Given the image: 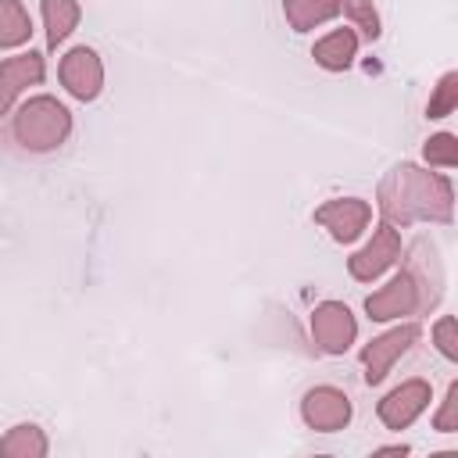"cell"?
Returning a JSON list of instances; mask_svg holds the SVG:
<instances>
[{
  "mask_svg": "<svg viewBox=\"0 0 458 458\" xmlns=\"http://www.w3.org/2000/svg\"><path fill=\"white\" fill-rule=\"evenodd\" d=\"M379 215L390 225H411V222H444L454 218V186L440 172H426L411 161L394 165L379 179L376 193Z\"/></svg>",
  "mask_w": 458,
  "mask_h": 458,
  "instance_id": "obj_1",
  "label": "cell"
},
{
  "mask_svg": "<svg viewBox=\"0 0 458 458\" xmlns=\"http://www.w3.org/2000/svg\"><path fill=\"white\" fill-rule=\"evenodd\" d=\"M444 297V265L433 250V243L419 240L404 261V268L379 286L376 293L365 297V311L372 322H394L404 315H419L437 308Z\"/></svg>",
  "mask_w": 458,
  "mask_h": 458,
  "instance_id": "obj_2",
  "label": "cell"
},
{
  "mask_svg": "<svg viewBox=\"0 0 458 458\" xmlns=\"http://www.w3.org/2000/svg\"><path fill=\"white\" fill-rule=\"evenodd\" d=\"M72 132V111L50 97V93H39V97H29L18 111H14V122H11V136L18 147L32 150V154H47V150H57Z\"/></svg>",
  "mask_w": 458,
  "mask_h": 458,
  "instance_id": "obj_3",
  "label": "cell"
},
{
  "mask_svg": "<svg viewBox=\"0 0 458 458\" xmlns=\"http://www.w3.org/2000/svg\"><path fill=\"white\" fill-rule=\"evenodd\" d=\"M419 336H422V326H419V322H401V326H394V329L372 336V340L361 347V354H358L361 365H365V383H369V386H379V383L390 376L394 361L404 358V354L419 344Z\"/></svg>",
  "mask_w": 458,
  "mask_h": 458,
  "instance_id": "obj_4",
  "label": "cell"
},
{
  "mask_svg": "<svg viewBox=\"0 0 458 458\" xmlns=\"http://www.w3.org/2000/svg\"><path fill=\"white\" fill-rule=\"evenodd\" d=\"M397 258H401V233H397V225L379 222L376 233H372V240L347 258V272L358 283H376Z\"/></svg>",
  "mask_w": 458,
  "mask_h": 458,
  "instance_id": "obj_5",
  "label": "cell"
},
{
  "mask_svg": "<svg viewBox=\"0 0 458 458\" xmlns=\"http://www.w3.org/2000/svg\"><path fill=\"white\" fill-rule=\"evenodd\" d=\"M311 336L322 354H344L358 336V318L344 301H322L311 311Z\"/></svg>",
  "mask_w": 458,
  "mask_h": 458,
  "instance_id": "obj_6",
  "label": "cell"
},
{
  "mask_svg": "<svg viewBox=\"0 0 458 458\" xmlns=\"http://www.w3.org/2000/svg\"><path fill=\"white\" fill-rule=\"evenodd\" d=\"M429 401H433L429 383H426L422 376H411V379H404L401 386H394V390L376 404V415H379V422H383L386 429L401 433V429H408V426L429 408Z\"/></svg>",
  "mask_w": 458,
  "mask_h": 458,
  "instance_id": "obj_7",
  "label": "cell"
},
{
  "mask_svg": "<svg viewBox=\"0 0 458 458\" xmlns=\"http://www.w3.org/2000/svg\"><path fill=\"white\" fill-rule=\"evenodd\" d=\"M354 408H351V397L340 390V386H311L304 397H301V419L308 429L315 433H336L351 422Z\"/></svg>",
  "mask_w": 458,
  "mask_h": 458,
  "instance_id": "obj_8",
  "label": "cell"
},
{
  "mask_svg": "<svg viewBox=\"0 0 458 458\" xmlns=\"http://www.w3.org/2000/svg\"><path fill=\"white\" fill-rule=\"evenodd\" d=\"M57 79L75 100H97L104 89V61L93 47H72L57 64Z\"/></svg>",
  "mask_w": 458,
  "mask_h": 458,
  "instance_id": "obj_9",
  "label": "cell"
},
{
  "mask_svg": "<svg viewBox=\"0 0 458 458\" xmlns=\"http://www.w3.org/2000/svg\"><path fill=\"white\" fill-rule=\"evenodd\" d=\"M315 222L336 243H354L372 222V204L361 200V197H333V200L315 208Z\"/></svg>",
  "mask_w": 458,
  "mask_h": 458,
  "instance_id": "obj_10",
  "label": "cell"
},
{
  "mask_svg": "<svg viewBox=\"0 0 458 458\" xmlns=\"http://www.w3.org/2000/svg\"><path fill=\"white\" fill-rule=\"evenodd\" d=\"M43 75H47V64H43V54L36 50L4 57L0 61V114H7L29 86H39Z\"/></svg>",
  "mask_w": 458,
  "mask_h": 458,
  "instance_id": "obj_11",
  "label": "cell"
},
{
  "mask_svg": "<svg viewBox=\"0 0 458 458\" xmlns=\"http://www.w3.org/2000/svg\"><path fill=\"white\" fill-rule=\"evenodd\" d=\"M311 57H315V64L326 68V72H344V68H351L354 57H358V32H354L351 25L326 32L322 39H315Z\"/></svg>",
  "mask_w": 458,
  "mask_h": 458,
  "instance_id": "obj_12",
  "label": "cell"
},
{
  "mask_svg": "<svg viewBox=\"0 0 458 458\" xmlns=\"http://www.w3.org/2000/svg\"><path fill=\"white\" fill-rule=\"evenodd\" d=\"M50 440L36 422H18L0 437V458H47Z\"/></svg>",
  "mask_w": 458,
  "mask_h": 458,
  "instance_id": "obj_13",
  "label": "cell"
},
{
  "mask_svg": "<svg viewBox=\"0 0 458 458\" xmlns=\"http://www.w3.org/2000/svg\"><path fill=\"white\" fill-rule=\"evenodd\" d=\"M39 11H43L47 47H50V50H57V47L75 32V25H79V18H82L79 0H43Z\"/></svg>",
  "mask_w": 458,
  "mask_h": 458,
  "instance_id": "obj_14",
  "label": "cell"
},
{
  "mask_svg": "<svg viewBox=\"0 0 458 458\" xmlns=\"http://www.w3.org/2000/svg\"><path fill=\"white\" fill-rule=\"evenodd\" d=\"M340 7L344 0H283V14L293 32H311L322 21H333Z\"/></svg>",
  "mask_w": 458,
  "mask_h": 458,
  "instance_id": "obj_15",
  "label": "cell"
},
{
  "mask_svg": "<svg viewBox=\"0 0 458 458\" xmlns=\"http://www.w3.org/2000/svg\"><path fill=\"white\" fill-rule=\"evenodd\" d=\"M32 36V18L21 0H0V50H14L29 43Z\"/></svg>",
  "mask_w": 458,
  "mask_h": 458,
  "instance_id": "obj_16",
  "label": "cell"
},
{
  "mask_svg": "<svg viewBox=\"0 0 458 458\" xmlns=\"http://www.w3.org/2000/svg\"><path fill=\"white\" fill-rule=\"evenodd\" d=\"M454 107H458V72H444L440 82H437V89L429 93L426 118H447Z\"/></svg>",
  "mask_w": 458,
  "mask_h": 458,
  "instance_id": "obj_17",
  "label": "cell"
},
{
  "mask_svg": "<svg viewBox=\"0 0 458 458\" xmlns=\"http://www.w3.org/2000/svg\"><path fill=\"white\" fill-rule=\"evenodd\" d=\"M422 157L426 165H437V168H454L458 165V136L454 132H437L422 143Z\"/></svg>",
  "mask_w": 458,
  "mask_h": 458,
  "instance_id": "obj_18",
  "label": "cell"
},
{
  "mask_svg": "<svg viewBox=\"0 0 458 458\" xmlns=\"http://www.w3.org/2000/svg\"><path fill=\"white\" fill-rule=\"evenodd\" d=\"M340 11H347L351 14V29H361L365 32V39H379V14H376V7H372V0H344V7Z\"/></svg>",
  "mask_w": 458,
  "mask_h": 458,
  "instance_id": "obj_19",
  "label": "cell"
},
{
  "mask_svg": "<svg viewBox=\"0 0 458 458\" xmlns=\"http://www.w3.org/2000/svg\"><path fill=\"white\" fill-rule=\"evenodd\" d=\"M433 429H437V433H454V429H458V379L447 383L444 404H440V411L433 415Z\"/></svg>",
  "mask_w": 458,
  "mask_h": 458,
  "instance_id": "obj_20",
  "label": "cell"
},
{
  "mask_svg": "<svg viewBox=\"0 0 458 458\" xmlns=\"http://www.w3.org/2000/svg\"><path fill=\"white\" fill-rule=\"evenodd\" d=\"M433 344L447 361H458V336H454V318L451 315H440L433 322Z\"/></svg>",
  "mask_w": 458,
  "mask_h": 458,
  "instance_id": "obj_21",
  "label": "cell"
},
{
  "mask_svg": "<svg viewBox=\"0 0 458 458\" xmlns=\"http://www.w3.org/2000/svg\"><path fill=\"white\" fill-rule=\"evenodd\" d=\"M376 454H408L404 444H394V447H376Z\"/></svg>",
  "mask_w": 458,
  "mask_h": 458,
  "instance_id": "obj_22",
  "label": "cell"
},
{
  "mask_svg": "<svg viewBox=\"0 0 458 458\" xmlns=\"http://www.w3.org/2000/svg\"><path fill=\"white\" fill-rule=\"evenodd\" d=\"M0 140H4V129H0Z\"/></svg>",
  "mask_w": 458,
  "mask_h": 458,
  "instance_id": "obj_23",
  "label": "cell"
}]
</instances>
